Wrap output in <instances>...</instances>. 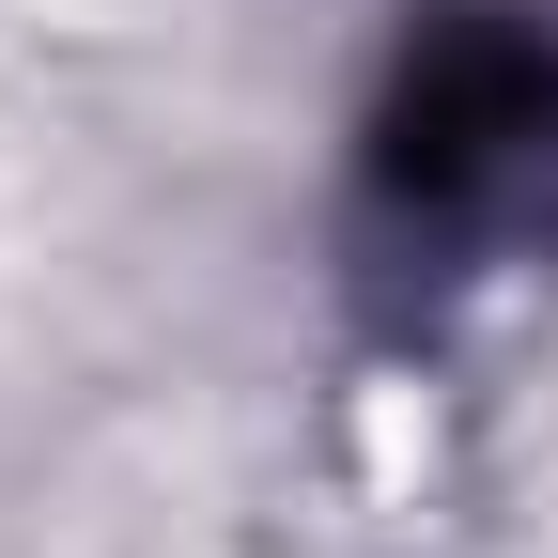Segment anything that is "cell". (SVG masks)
I'll return each mask as SVG.
<instances>
[{"label": "cell", "instance_id": "cell-1", "mask_svg": "<svg viewBox=\"0 0 558 558\" xmlns=\"http://www.w3.org/2000/svg\"><path fill=\"white\" fill-rule=\"evenodd\" d=\"M558 186V32L465 0L403 47L373 109V202L403 233H512Z\"/></svg>", "mask_w": 558, "mask_h": 558}]
</instances>
